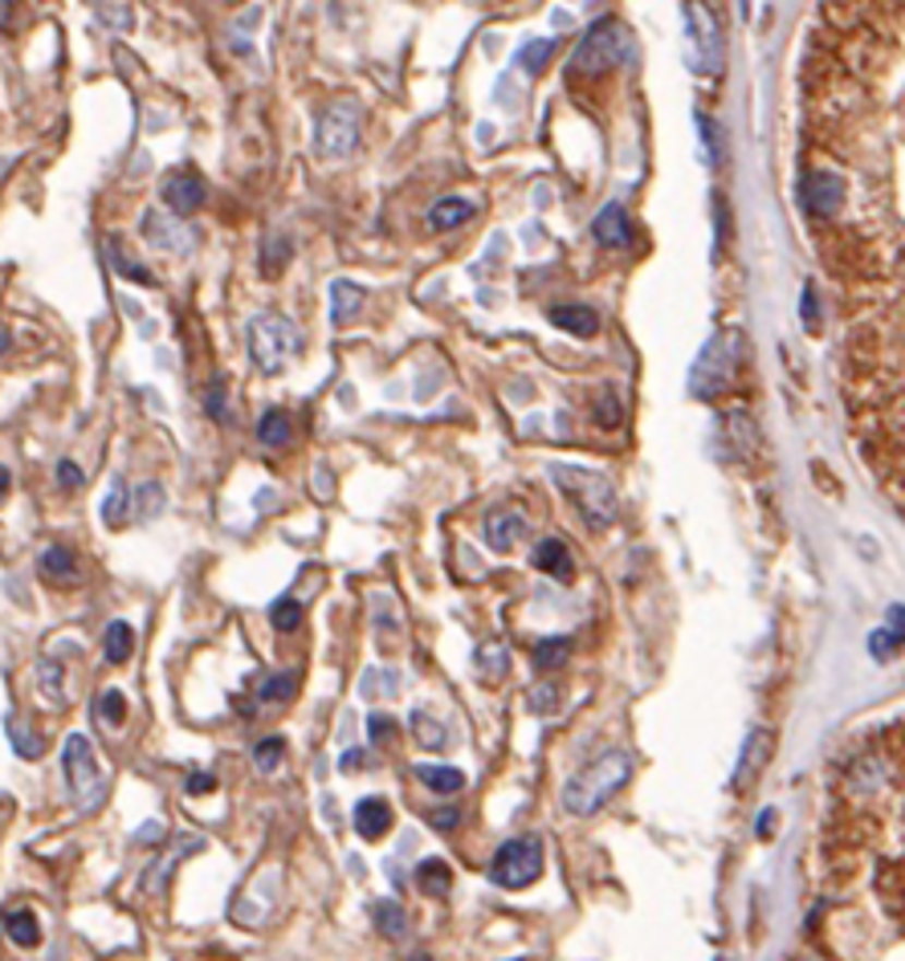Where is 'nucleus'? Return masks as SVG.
Segmentation results:
<instances>
[{
	"label": "nucleus",
	"mask_w": 905,
	"mask_h": 961,
	"mask_svg": "<svg viewBox=\"0 0 905 961\" xmlns=\"http://www.w3.org/2000/svg\"><path fill=\"white\" fill-rule=\"evenodd\" d=\"M628 778H632V758H628L625 750H608V754H600L595 762H588L579 775L567 778L563 806H567L571 815H595L612 794L625 787Z\"/></svg>",
	"instance_id": "nucleus-1"
},
{
	"label": "nucleus",
	"mask_w": 905,
	"mask_h": 961,
	"mask_svg": "<svg viewBox=\"0 0 905 961\" xmlns=\"http://www.w3.org/2000/svg\"><path fill=\"white\" fill-rule=\"evenodd\" d=\"M551 477L559 485L563 494L571 497L583 513V522L595 530H608L616 522V489H612L608 477H600L592 469H579V465H551Z\"/></svg>",
	"instance_id": "nucleus-2"
},
{
	"label": "nucleus",
	"mask_w": 905,
	"mask_h": 961,
	"mask_svg": "<svg viewBox=\"0 0 905 961\" xmlns=\"http://www.w3.org/2000/svg\"><path fill=\"white\" fill-rule=\"evenodd\" d=\"M245 342H250V358L257 372L281 375L298 346V330L281 314H257V318L245 323Z\"/></svg>",
	"instance_id": "nucleus-3"
},
{
	"label": "nucleus",
	"mask_w": 905,
	"mask_h": 961,
	"mask_svg": "<svg viewBox=\"0 0 905 961\" xmlns=\"http://www.w3.org/2000/svg\"><path fill=\"white\" fill-rule=\"evenodd\" d=\"M632 53V37L620 21H595L592 29L583 33V41L576 46V58H571V70L576 74H608L612 65H620Z\"/></svg>",
	"instance_id": "nucleus-4"
},
{
	"label": "nucleus",
	"mask_w": 905,
	"mask_h": 961,
	"mask_svg": "<svg viewBox=\"0 0 905 961\" xmlns=\"http://www.w3.org/2000/svg\"><path fill=\"white\" fill-rule=\"evenodd\" d=\"M62 770L65 782H70V794L82 811H94L107 794V775L98 770V758H94V745L86 733H70L62 745Z\"/></svg>",
	"instance_id": "nucleus-5"
},
{
	"label": "nucleus",
	"mask_w": 905,
	"mask_h": 961,
	"mask_svg": "<svg viewBox=\"0 0 905 961\" xmlns=\"http://www.w3.org/2000/svg\"><path fill=\"white\" fill-rule=\"evenodd\" d=\"M539 872H543V839L539 836H518V839H506L494 860H490V880L498 884V888H527V884L539 880Z\"/></svg>",
	"instance_id": "nucleus-6"
},
{
	"label": "nucleus",
	"mask_w": 905,
	"mask_h": 961,
	"mask_svg": "<svg viewBox=\"0 0 905 961\" xmlns=\"http://www.w3.org/2000/svg\"><path fill=\"white\" fill-rule=\"evenodd\" d=\"M743 334L738 330H726L719 339L710 342L698 358V367H693V391L698 396H719L734 384V367H738V358H743Z\"/></svg>",
	"instance_id": "nucleus-7"
},
{
	"label": "nucleus",
	"mask_w": 905,
	"mask_h": 961,
	"mask_svg": "<svg viewBox=\"0 0 905 961\" xmlns=\"http://www.w3.org/2000/svg\"><path fill=\"white\" fill-rule=\"evenodd\" d=\"M355 143H360V110L351 107V102H339V107L323 110V119H318V131H314V147H318V156H351L355 151Z\"/></svg>",
	"instance_id": "nucleus-8"
},
{
	"label": "nucleus",
	"mask_w": 905,
	"mask_h": 961,
	"mask_svg": "<svg viewBox=\"0 0 905 961\" xmlns=\"http://www.w3.org/2000/svg\"><path fill=\"white\" fill-rule=\"evenodd\" d=\"M844 196H848V184H844V175L836 168H816L804 175L799 200H804V212H808V217H816V220L841 217Z\"/></svg>",
	"instance_id": "nucleus-9"
},
{
	"label": "nucleus",
	"mask_w": 905,
	"mask_h": 961,
	"mask_svg": "<svg viewBox=\"0 0 905 961\" xmlns=\"http://www.w3.org/2000/svg\"><path fill=\"white\" fill-rule=\"evenodd\" d=\"M204 196H208V184H204L201 171L192 168H176L164 175V184H159V200L168 212L176 217H196L204 208Z\"/></svg>",
	"instance_id": "nucleus-10"
},
{
	"label": "nucleus",
	"mask_w": 905,
	"mask_h": 961,
	"mask_svg": "<svg viewBox=\"0 0 905 961\" xmlns=\"http://www.w3.org/2000/svg\"><path fill=\"white\" fill-rule=\"evenodd\" d=\"M775 754V733L771 729H750L747 742H743V754H738V770H734V787L747 791L759 782V775L767 770V762Z\"/></svg>",
	"instance_id": "nucleus-11"
},
{
	"label": "nucleus",
	"mask_w": 905,
	"mask_h": 961,
	"mask_svg": "<svg viewBox=\"0 0 905 961\" xmlns=\"http://www.w3.org/2000/svg\"><path fill=\"white\" fill-rule=\"evenodd\" d=\"M686 16H689V37H693V49L710 58L702 62V70H719V58H722V33H719V21L714 13L705 9L702 0H686Z\"/></svg>",
	"instance_id": "nucleus-12"
},
{
	"label": "nucleus",
	"mask_w": 905,
	"mask_h": 961,
	"mask_svg": "<svg viewBox=\"0 0 905 961\" xmlns=\"http://www.w3.org/2000/svg\"><path fill=\"white\" fill-rule=\"evenodd\" d=\"M143 236L152 241L156 248H168V253H188V248L196 245V233L188 229L184 220H164L156 208H147L143 212Z\"/></svg>",
	"instance_id": "nucleus-13"
},
{
	"label": "nucleus",
	"mask_w": 905,
	"mask_h": 961,
	"mask_svg": "<svg viewBox=\"0 0 905 961\" xmlns=\"http://www.w3.org/2000/svg\"><path fill=\"white\" fill-rule=\"evenodd\" d=\"M482 534H485V543L494 546V550H515V546L531 534V526H527V518H522V513L494 510L490 518H485Z\"/></svg>",
	"instance_id": "nucleus-14"
},
{
	"label": "nucleus",
	"mask_w": 905,
	"mask_h": 961,
	"mask_svg": "<svg viewBox=\"0 0 905 961\" xmlns=\"http://www.w3.org/2000/svg\"><path fill=\"white\" fill-rule=\"evenodd\" d=\"M351 823H355V836L360 839H384L391 831V806L388 799H379V794H372V799H360L355 803V811H351Z\"/></svg>",
	"instance_id": "nucleus-15"
},
{
	"label": "nucleus",
	"mask_w": 905,
	"mask_h": 961,
	"mask_svg": "<svg viewBox=\"0 0 905 961\" xmlns=\"http://www.w3.org/2000/svg\"><path fill=\"white\" fill-rule=\"evenodd\" d=\"M363 302H367V294H363V285H355L351 278L330 281V323L335 326L355 323L363 311Z\"/></svg>",
	"instance_id": "nucleus-16"
},
{
	"label": "nucleus",
	"mask_w": 905,
	"mask_h": 961,
	"mask_svg": "<svg viewBox=\"0 0 905 961\" xmlns=\"http://www.w3.org/2000/svg\"><path fill=\"white\" fill-rule=\"evenodd\" d=\"M531 562L539 567L543 574L551 579H559V583H571V574H576V562H571V550L559 543V538H543V543L534 546Z\"/></svg>",
	"instance_id": "nucleus-17"
},
{
	"label": "nucleus",
	"mask_w": 905,
	"mask_h": 961,
	"mask_svg": "<svg viewBox=\"0 0 905 961\" xmlns=\"http://www.w3.org/2000/svg\"><path fill=\"white\" fill-rule=\"evenodd\" d=\"M0 929L21 949L41 946V925H37V916H33L29 909H4V913H0Z\"/></svg>",
	"instance_id": "nucleus-18"
},
{
	"label": "nucleus",
	"mask_w": 905,
	"mask_h": 961,
	"mask_svg": "<svg viewBox=\"0 0 905 961\" xmlns=\"http://www.w3.org/2000/svg\"><path fill=\"white\" fill-rule=\"evenodd\" d=\"M592 233L604 248H625L628 245V212L620 208V204H604L600 217H595V224H592Z\"/></svg>",
	"instance_id": "nucleus-19"
},
{
	"label": "nucleus",
	"mask_w": 905,
	"mask_h": 961,
	"mask_svg": "<svg viewBox=\"0 0 905 961\" xmlns=\"http://www.w3.org/2000/svg\"><path fill=\"white\" fill-rule=\"evenodd\" d=\"M551 323L567 330V334H579V339H592L600 330V314L592 306H579V302H567V306H555L551 311Z\"/></svg>",
	"instance_id": "nucleus-20"
},
{
	"label": "nucleus",
	"mask_w": 905,
	"mask_h": 961,
	"mask_svg": "<svg viewBox=\"0 0 905 961\" xmlns=\"http://www.w3.org/2000/svg\"><path fill=\"white\" fill-rule=\"evenodd\" d=\"M4 729H9V742H13L16 758L33 762V758H41V754H46V738H41V733H37L25 717L9 714V717H4Z\"/></svg>",
	"instance_id": "nucleus-21"
},
{
	"label": "nucleus",
	"mask_w": 905,
	"mask_h": 961,
	"mask_svg": "<svg viewBox=\"0 0 905 961\" xmlns=\"http://www.w3.org/2000/svg\"><path fill=\"white\" fill-rule=\"evenodd\" d=\"M290 440H294V424L281 407H269V412L257 416V445L262 449H286Z\"/></svg>",
	"instance_id": "nucleus-22"
},
{
	"label": "nucleus",
	"mask_w": 905,
	"mask_h": 961,
	"mask_svg": "<svg viewBox=\"0 0 905 961\" xmlns=\"http://www.w3.org/2000/svg\"><path fill=\"white\" fill-rule=\"evenodd\" d=\"M37 571L46 574L49 583H79V559H74L70 546H49L37 559Z\"/></svg>",
	"instance_id": "nucleus-23"
},
{
	"label": "nucleus",
	"mask_w": 905,
	"mask_h": 961,
	"mask_svg": "<svg viewBox=\"0 0 905 961\" xmlns=\"http://www.w3.org/2000/svg\"><path fill=\"white\" fill-rule=\"evenodd\" d=\"M131 652H135V628L126 620H110L107 632H102V656H107V665H126Z\"/></svg>",
	"instance_id": "nucleus-24"
},
{
	"label": "nucleus",
	"mask_w": 905,
	"mask_h": 961,
	"mask_svg": "<svg viewBox=\"0 0 905 961\" xmlns=\"http://www.w3.org/2000/svg\"><path fill=\"white\" fill-rule=\"evenodd\" d=\"M417 888H421L424 897L445 900L452 888V868L445 860H437V855H433V860H421V864H417Z\"/></svg>",
	"instance_id": "nucleus-25"
},
{
	"label": "nucleus",
	"mask_w": 905,
	"mask_h": 961,
	"mask_svg": "<svg viewBox=\"0 0 905 961\" xmlns=\"http://www.w3.org/2000/svg\"><path fill=\"white\" fill-rule=\"evenodd\" d=\"M466 220H473V204L461 200V196H445V200H437V204H433V212H429V224H433L437 233L461 229Z\"/></svg>",
	"instance_id": "nucleus-26"
},
{
	"label": "nucleus",
	"mask_w": 905,
	"mask_h": 961,
	"mask_svg": "<svg viewBox=\"0 0 905 961\" xmlns=\"http://www.w3.org/2000/svg\"><path fill=\"white\" fill-rule=\"evenodd\" d=\"M201 843H204V839H196V836H180V848H176V852H168V855H164V860H156V864L147 868V872H152V876L143 880V888H147V892H159V884H164V880H168V876H172L176 864H180L184 855L201 852Z\"/></svg>",
	"instance_id": "nucleus-27"
},
{
	"label": "nucleus",
	"mask_w": 905,
	"mask_h": 961,
	"mask_svg": "<svg viewBox=\"0 0 905 961\" xmlns=\"http://www.w3.org/2000/svg\"><path fill=\"white\" fill-rule=\"evenodd\" d=\"M412 775L421 778V787H429L433 794H457V791H466V775L457 770V766H417Z\"/></svg>",
	"instance_id": "nucleus-28"
},
{
	"label": "nucleus",
	"mask_w": 905,
	"mask_h": 961,
	"mask_svg": "<svg viewBox=\"0 0 905 961\" xmlns=\"http://www.w3.org/2000/svg\"><path fill=\"white\" fill-rule=\"evenodd\" d=\"M412 733H417V742L424 745V750H449V729H445V721H437V717L429 714V709H412Z\"/></svg>",
	"instance_id": "nucleus-29"
},
{
	"label": "nucleus",
	"mask_w": 905,
	"mask_h": 961,
	"mask_svg": "<svg viewBox=\"0 0 905 961\" xmlns=\"http://www.w3.org/2000/svg\"><path fill=\"white\" fill-rule=\"evenodd\" d=\"M164 506H168V494H164L159 480H143L140 489L131 494V513L143 518V522H156L159 513H164Z\"/></svg>",
	"instance_id": "nucleus-30"
},
{
	"label": "nucleus",
	"mask_w": 905,
	"mask_h": 961,
	"mask_svg": "<svg viewBox=\"0 0 905 961\" xmlns=\"http://www.w3.org/2000/svg\"><path fill=\"white\" fill-rule=\"evenodd\" d=\"M107 253H110V265H114L126 281H135V285H156V273H152L143 261H131L119 236H107Z\"/></svg>",
	"instance_id": "nucleus-31"
},
{
	"label": "nucleus",
	"mask_w": 905,
	"mask_h": 961,
	"mask_svg": "<svg viewBox=\"0 0 905 961\" xmlns=\"http://www.w3.org/2000/svg\"><path fill=\"white\" fill-rule=\"evenodd\" d=\"M571 660V640L567 636H546L534 644V668L539 672H555V668H563Z\"/></svg>",
	"instance_id": "nucleus-32"
},
{
	"label": "nucleus",
	"mask_w": 905,
	"mask_h": 961,
	"mask_svg": "<svg viewBox=\"0 0 905 961\" xmlns=\"http://www.w3.org/2000/svg\"><path fill=\"white\" fill-rule=\"evenodd\" d=\"M290 257H294V241L286 233H274L266 245H262V273H266V278H278L281 269L290 265Z\"/></svg>",
	"instance_id": "nucleus-33"
},
{
	"label": "nucleus",
	"mask_w": 905,
	"mask_h": 961,
	"mask_svg": "<svg viewBox=\"0 0 905 961\" xmlns=\"http://www.w3.org/2000/svg\"><path fill=\"white\" fill-rule=\"evenodd\" d=\"M372 921H375V929L384 933V937H391V941H396V937H405V929H408V916H405V909H400L396 900H375Z\"/></svg>",
	"instance_id": "nucleus-34"
},
{
	"label": "nucleus",
	"mask_w": 905,
	"mask_h": 961,
	"mask_svg": "<svg viewBox=\"0 0 905 961\" xmlns=\"http://www.w3.org/2000/svg\"><path fill=\"white\" fill-rule=\"evenodd\" d=\"M126 513H131V489H126V480H114L110 494L102 497V522L110 530H119L126 526Z\"/></svg>",
	"instance_id": "nucleus-35"
},
{
	"label": "nucleus",
	"mask_w": 905,
	"mask_h": 961,
	"mask_svg": "<svg viewBox=\"0 0 905 961\" xmlns=\"http://www.w3.org/2000/svg\"><path fill=\"white\" fill-rule=\"evenodd\" d=\"M281 762H286V738L281 733H269L262 742L253 745V766L262 770V775H274Z\"/></svg>",
	"instance_id": "nucleus-36"
},
{
	"label": "nucleus",
	"mask_w": 905,
	"mask_h": 961,
	"mask_svg": "<svg viewBox=\"0 0 905 961\" xmlns=\"http://www.w3.org/2000/svg\"><path fill=\"white\" fill-rule=\"evenodd\" d=\"M559 705H563V689L555 681H539L527 689V709H531V714L546 717V714H555Z\"/></svg>",
	"instance_id": "nucleus-37"
},
{
	"label": "nucleus",
	"mask_w": 905,
	"mask_h": 961,
	"mask_svg": "<svg viewBox=\"0 0 905 961\" xmlns=\"http://www.w3.org/2000/svg\"><path fill=\"white\" fill-rule=\"evenodd\" d=\"M473 660H478V668H482L485 681H502V677L510 672V652L502 648V644H482Z\"/></svg>",
	"instance_id": "nucleus-38"
},
{
	"label": "nucleus",
	"mask_w": 905,
	"mask_h": 961,
	"mask_svg": "<svg viewBox=\"0 0 905 961\" xmlns=\"http://www.w3.org/2000/svg\"><path fill=\"white\" fill-rule=\"evenodd\" d=\"M298 693V672L290 668V672H278V677H266V681L257 684V701H266V705H274V701H294Z\"/></svg>",
	"instance_id": "nucleus-39"
},
{
	"label": "nucleus",
	"mask_w": 905,
	"mask_h": 961,
	"mask_svg": "<svg viewBox=\"0 0 905 961\" xmlns=\"http://www.w3.org/2000/svg\"><path fill=\"white\" fill-rule=\"evenodd\" d=\"M94 714L102 726H123L126 721V697L119 689H102L98 697H94Z\"/></svg>",
	"instance_id": "nucleus-40"
},
{
	"label": "nucleus",
	"mask_w": 905,
	"mask_h": 961,
	"mask_svg": "<svg viewBox=\"0 0 905 961\" xmlns=\"http://www.w3.org/2000/svg\"><path fill=\"white\" fill-rule=\"evenodd\" d=\"M37 689H41V697L53 701V705H62L65 701L62 665H58V660H41V665H37Z\"/></svg>",
	"instance_id": "nucleus-41"
},
{
	"label": "nucleus",
	"mask_w": 905,
	"mask_h": 961,
	"mask_svg": "<svg viewBox=\"0 0 905 961\" xmlns=\"http://www.w3.org/2000/svg\"><path fill=\"white\" fill-rule=\"evenodd\" d=\"M269 623L278 628L281 636L298 632V628H302V604H298V599H290V595H286V599H278V604L269 607Z\"/></svg>",
	"instance_id": "nucleus-42"
},
{
	"label": "nucleus",
	"mask_w": 905,
	"mask_h": 961,
	"mask_svg": "<svg viewBox=\"0 0 905 961\" xmlns=\"http://www.w3.org/2000/svg\"><path fill=\"white\" fill-rule=\"evenodd\" d=\"M204 412L217 419V424H229V396H225V379L208 384V391H204Z\"/></svg>",
	"instance_id": "nucleus-43"
},
{
	"label": "nucleus",
	"mask_w": 905,
	"mask_h": 961,
	"mask_svg": "<svg viewBox=\"0 0 905 961\" xmlns=\"http://www.w3.org/2000/svg\"><path fill=\"white\" fill-rule=\"evenodd\" d=\"M400 733V721H391L388 714H367V742H388Z\"/></svg>",
	"instance_id": "nucleus-44"
},
{
	"label": "nucleus",
	"mask_w": 905,
	"mask_h": 961,
	"mask_svg": "<svg viewBox=\"0 0 905 961\" xmlns=\"http://www.w3.org/2000/svg\"><path fill=\"white\" fill-rule=\"evenodd\" d=\"M424 823L437 827V831H452V827L461 823V806H429V811H424Z\"/></svg>",
	"instance_id": "nucleus-45"
},
{
	"label": "nucleus",
	"mask_w": 905,
	"mask_h": 961,
	"mask_svg": "<svg viewBox=\"0 0 905 961\" xmlns=\"http://www.w3.org/2000/svg\"><path fill=\"white\" fill-rule=\"evenodd\" d=\"M551 41H531V46L522 49V70H531V74H539L546 65V58H551Z\"/></svg>",
	"instance_id": "nucleus-46"
},
{
	"label": "nucleus",
	"mask_w": 905,
	"mask_h": 961,
	"mask_svg": "<svg viewBox=\"0 0 905 961\" xmlns=\"http://www.w3.org/2000/svg\"><path fill=\"white\" fill-rule=\"evenodd\" d=\"M58 485H62V489H82V485H86V473H82V465H74L70 457H65V461H58Z\"/></svg>",
	"instance_id": "nucleus-47"
},
{
	"label": "nucleus",
	"mask_w": 905,
	"mask_h": 961,
	"mask_svg": "<svg viewBox=\"0 0 905 961\" xmlns=\"http://www.w3.org/2000/svg\"><path fill=\"white\" fill-rule=\"evenodd\" d=\"M595 416H600L604 428H616V424H620V400H616L612 391H604V396H600V407H595Z\"/></svg>",
	"instance_id": "nucleus-48"
},
{
	"label": "nucleus",
	"mask_w": 905,
	"mask_h": 961,
	"mask_svg": "<svg viewBox=\"0 0 905 961\" xmlns=\"http://www.w3.org/2000/svg\"><path fill=\"white\" fill-rule=\"evenodd\" d=\"M893 644H897V632H873V636H869V652H873L877 660H890Z\"/></svg>",
	"instance_id": "nucleus-49"
},
{
	"label": "nucleus",
	"mask_w": 905,
	"mask_h": 961,
	"mask_svg": "<svg viewBox=\"0 0 905 961\" xmlns=\"http://www.w3.org/2000/svg\"><path fill=\"white\" fill-rule=\"evenodd\" d=\"M213 791H217V775H208V770L188 775V794H213Z\"/></svg>",
	"instance_id": "nucleus-50"
},
{
	"label": "nucleus",
	"mask_w": 905,
	"mask_h": 961,
	"mask_svg": "<svg viewBox=\"0 0 905 961\" xmlns=\"http://www.w3.org/2000/svg\"><path fill=\"white\" fill-rule=\"evenodd\" d=\"M360 766H367V750H347L343 758H339V770H343V775L360 770Z\"/></svg>",
	"instance_id": "nucleus-51"
},
{
	"label": "nucleus",
	"mask_w": 905,
	"mask_h": 961,
	"mask_svg": "<svg viewBox=\"0 0 905 961\" xmlns=\"http://www.w3.org/2000/svg\"><path fill=\"white\" fill-rule=\"evenodd\" d=\"M135 839H140V843H159V839H164V823H143L140 831H135Z\"/></svg>",
	"instance_id": "nucleus-52"
},
{
	"label": "nucleus",
	"mask_w": 905,
	"mask_h": 961,
	"mask_svg": "<svg viewBox=\"0 0 905 961\" xmlns=\"http://www.w3.org/2000/svg\"><path fill=\"white\" fill-rule=\"evenodd\" d=\"M816 314H820V306H816V290H804V323L816 326Z\"/></svg>",
	"instance_id": "nucleus-53"
},
{
	"label": "nucleus",
	"mask_w": 905,
	"mask_h": 961,
	"mask_svg": "<svg viewBox=\"0 0 905 961\" xmlns=\"http://www.w3.org/2000/svg\"><path fill=\"white\" fill-rule=\"evenodd\" d=\"M13 13L16 0H0V29H13Z\"/></svg>",
	"instance_id": "nucleus-54"
},
{
	"label": "nucleus",
	"mask_w": 905,
	"mask_h": 961,
	"mask_svg": "<svg viewBox=\"0 0 905 961\" xmlns=\"http://www.w3.org/2000/svg\"><path fill=\"white\" fill-rule=\"evenodd\" d=\"M890 628L897 632V640H905V607H893L890 611Z\"/></svg>",
	"instance_id": "nucleus-55"
},
{
	"label": "nucleus",
	"mask_w": 905,
	"mask_h": 961,
	"mask_svg": "<svg viewBox=\"0 0 905 961\" xmlns=\"http://www.w3.org/2000/svg\"><path fill=\"white\" fill-rule=\"evenodd\" d=\"M9 485H13V473H9V465H0V501L9 497Z\"/></svg>",
	"instance_id": "nucleus-56"
},
{
	"label": "nucleus",
	"mask_w": 905,
	"mask_h": 961,
	"mask_svg": "<svg viewBox=\"0 0 905 961\" xmlns=\"http://www.w3.org/2000/svg\"><path fill=\"white\" fill-rule=\"evenodd\" d=\"M9 351H13V339H9V330L0 326V355H9Z\"/></svg>",
	"instance_id": "nucleus-57"
},
{
	"label": "nucleus",
	"mask_w": 905,
	"mask_h": 961,
	"mask_svg": "<svg viewBox=\"0 0 905 961\" xmlns=\"http://www.w3.org/2000/svg\"><path fill=\"white\" fill-rule=\"evenodd\" d=\"M408 961H433V958H429V953H412Z\"/></svg>",
	"instance_id": "nucleus-58"
}]
</instances>
